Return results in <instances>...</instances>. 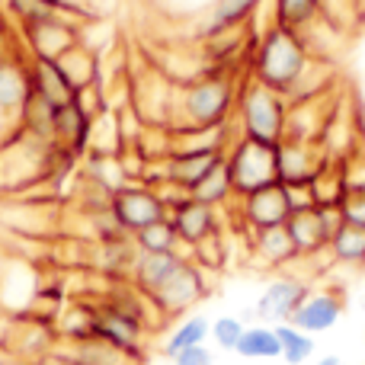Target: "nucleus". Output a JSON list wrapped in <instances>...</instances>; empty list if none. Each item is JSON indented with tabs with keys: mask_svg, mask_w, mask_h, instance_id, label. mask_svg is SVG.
I'll use <instances>...</instances> for the list:
<instances>
[{
	"mask_svg": "<svg viewBox=\"0 0 365 365\" xmlns=\"http://www.w3.org/2000/svg\"><path fill=\"white\" fill-rule=\"evenodd\" d=\"M182 259H186V257H182V250H173V253H141L138 250L128 282H132L135 289L141 292V295L151 298L154 292H158L160 285H164L167 279H170L173 272L180 269Z\"/></svg>",
	"mask_w": 365,
	"mask_h": 365,
	"instance_id": "16",
	"label": "nucleus"
},
{
	"mask_svg": "<svg viewBox=\"0 0 365 365\" xmlns=\"http://www.w3.org/2000/svg\"><path fill=\"white\" fill-rule=\"evenodd\" d=\"M192 199L205 202V205L218 208V212H221V208H227V205H234V202H237V195H234V186H231V173H227L225 160H221V164L215 167V170L208 173V177L192 189Z\"/></svg>",
	"mask_w": 365,
	"mask_h": 365,
	"instance_id": "28",
	"label": "nucleus"
},
{
	"mask_svg": "<svg viewBox=\"0 0 365 365\" xmlns=\"http://www.w3.org/2000/svg\"><path fill=\"white\" fill-rule=\"evenodd\" d=\"M311 285L302 276H276L263 292H259L257 304H253V317L257 324H289L292 314L302 308V302L308 298Z\"/></svg>",
	"mask_w": 365,
	"mask_h": 365,
	"instance_id": "9",
	"label": "nucleus"
},
{
	"mask_svg": "<svg viewBox=\"0 0 365 365\" xmlns=\"http://www.w3.org/2000/svg\"><path fill=\"white\" fill-rule=\"evenodd\" d=\"M327 154L314 141H279L276 148V170L282 186H308L327 164Z\"/></svg>",
	"mask_w": 365,
	"mask_h": 365,
	"instance_id": "11",
	"label": "nucleus"
},
{
	"mask_svg": "<svg viewBox=\"0 0 365 365\" xmlns=\"http://www.w3.org/2000/svg\"><path fill=\"white\" fill-rule=\"evenodd\" d=\"M29 81H32V93L38 100H45L48 106H68L74 103V87L68 83V77L61 74L55 61H38V58H29Z\"/></svg>",
	"mask_w": 365,
	"mask_h": 365,
	"instance_id": "18",
	"label": "nucleus"
},
{
	"mask_svg": "<svg viewBox=\"0 0 365 365\" xmlns=\"http://www.w3.org/2000/svg\"><path fill=\"white\" fill-rule=\"evenodd\" d=\"M244 77H237V71H205L192 81L177 83L170 103V132L234 122L231 115L237 106V90Z\"/></svg>",
	"mask_w": 365,
	"mask_h": 365,
	"instance_id": "1",
	"label": "nucleus"
},
{
	"mask_svg": "<svg viewBox=\"0 0 365 365\" xmlns=\"http://www.w3.org/2000/svg\"><path fill=\"white\" fill-rule=\"evenodd\" d=\"M55 64L61 68V74L68 77V83L74 87V93L96 87V81H100V68H103L100 55H93L90 48H83L81 42H77L64 58H58Z\"/></svg>",
	"mask_w": 365,
	"mask_h": 365,
	"instance_id": "22",
	"label": "nucleus"
},
{
	"mask_svg": "<svg viewBox=\"0 0 365 365\" xmlns=\"http://www.w3.org/2000/svg\"><path fill=\"white\" fill-rule=\"evenodd\" d=\"M340 225H343L340 205H311L292 212L289 221H285V231H289L292 244H295L298 259H311L327 253L330 237H334V231Z\"/></svg>",
	"mask_w": 365,
	"mask_h": 365,
	"instance_id": "5",
	"label": "nucleus"
},
{
	"mask_svg": "<svg viewBox=\"0 0 365 365\" xmlns=\"http://www.w3.org/2000/svg\"><path fill=\"white\" fill-rule=\"evenodd\" d=\"M340 212L346 225L365 227V189H356V192H346L340 202Z\"/></svg>",
	"mask_w": 365,
	"mask_h": 365,
	"instance_id": "32",
	"label": "nucleus"
},
{
	"mask_svg": "<svg viewBox=\"0 0 365 365\" xmlns=\"http://www.w3.org/2000/svg\"><path fill=\"white\" fill-rule=\"evenodd\" d=\"M247 324L240 321V317L234 314H221L212 321V330H208V336H212V343L218 349H227V353H234V346H237V340L244 336Z\"/></svg>",
	"mask_w": 365,
	"mask_h": 365,
	"instance_id": "31",
	"label": "nucleus"
},
{
	"mask_svg": "<svg viewBox=\"0 0 365 365\" xmlns=\"http://www.w3.org/2000/svg\"><path fill=\"white\" fill-rule=\"evenodd\" d=\"M29 93H32L29 61H19V58H0V119H6L13 128H16L19 113H23Z\"/></svg>",
	"mask_w": 365,
	"mask_h": 365,
	"instance_id": "15",
	"label": "nucleus"
},
{
	"mask_svg": "<svg viewBox=\"0 0 365 365\" xmlns=\"http://www.w3.org/2000/svg\"><path fill=\"white\" fill-rule=\"evenodd\" d=\"M308 64H311V51L304 48L302 36L295 29L269 23L250 48L247 77H253L257 83L276 90V93L289 96V90L298 83V77L304 74Z\"/></svg>",
	"mask_w": 365,
	"mask_h": 365,
	"instance_id": "2",
	"label": "nucleus"
},
{
	"mask_svg": "<svg viewBox=\"0 0 365 365\" xmlns=\"http://www.w3.org/2000/svg\"><path fill=\"white\" fill-rule=\"evenodd\" d=\"M32 365H77V362L71 359V356L64 353V349H58V346H55V349H51V353H45L42 359H36Z\"/></svg>",
	"mask_w": 365,
	"mask_h": 365,
	"instance_id": "34",
	"label": "nucleus"
},
{
	"mask_svg": "<svg viewBox=\"0 0 365 365\" xmlns=\"http://www.w3.org/2000/svg\"><path fill=\"white\" fill-rule=\"evenodd\" d=\"M311 365H346L340 359V356H324V359H317V362H311Z\"/></svg>",
	"mask_w": 365,
	"mask_h": 365,
	"instance_id": "35",
	"label": "nucleus"
},
{
	"mask_svg": "<svg viewBox=\"0 0 365 365\" xmlns=\"http://www.w3.org/2000/svg\"><path fill=\"white\" fill-rule=\"evenodd\" d=\"M276 336H279V349L285 359V365H311V356H314L317 343L311 334L298 330L295 324H276Z\"/></svg>",
	"mask_w": 365,
	"mask_h": 365,
	"instance_id": "29",
	"label": "nucleus"
},
{
	"mask_svg": "<svg viewBox=\"0 0 365 365\" xmlns=\"http://www.w3.org/2000/svg\"><path fill=\"white\" fill-rule=\"evenodd\" d=\"M321 19V0H272V23L285 29H308Z\"/></svg>",
	"mask_w": 365,
	"mask_h": 365,
	"instance_id": "27",
	"label": "nucleus"
},
{
	"mask_svg": "<svg viewBox=\"0 0 365 365\" xmlns=\"http://www.w3.org/2000/svg\"><path fill=\"white\" fill-rule=\"evenodd\" d=\"M250 247L257 253V259L269 269H282V266L298 263V250L292 244L285 225L279 227H263V231H250Z\"/></svg>",
	"mask_w": 365,
	"mask_h": 365,
	"instance_id": "20",
	"label": "nucleus"
},
{
	"mask_svg": "<svg viewBox=\"0 0 365 365\" xmlns=\"http://www.w3.org/2000/svg\"><path fill=\"white\" fill-rule=\"evenodd\" d=\"M234 353L240 359H250V362H269V359H279L282 349H279V336H276V327L269 324H253V327L244 330V336L237 340Z\"/></svg>",
	"mask_w": 365,
	"mask_h": 365,
	"instance_id": "24",
	"label": "nucleus"
},
{
	"mask_svg": "<svg viewBox=\"0 0 365 365\" xmlns=\"http://www.w3.org/2000/svg\"><path fill=\"white\" fill-rule=\"evenodd\" d=\"M58 349H64L77 365H138L135 359L122 356L119 349H113L109 343L96 340V336L93 340H81V343H58Z\"/></svg>",
	"mask_w": 365,
	"mask_h": 365,
	"instance_id": "26",
	"label": "nucleus"
},
{
	"mask_svg": "<svg viewBox=\"0 0 365 365\" xmlns=\"http://www.w3.org/2000/svg\"><path fill=\"white\" fill-rule=\"evenodd\" d=\"M109 215H113L115 225H119L125 234H138L141 227L167 218V208L151 186H145V182H125L122 189L113 192Z\"/></svg>",
	"mask_w": 365,
	"mask_h": 365,
	"instance_id": "8",
	"label": "nucleus"
},
{
	"mask_svg": "<svg viewBox=\"0 0 365 365\" xmlns=\"http://www.w3.org/2000/svg\"><path fill=\"white\" fill-rule=\"evenodd\" d=\"M208 330H212V321H208L205 314H186V317H180V324L170 330V334H167L164 349H160V353H164L167 359H177L182 349L205 346Z\"/></svg>",
	"mask_w": 365,
	"mask_h": 365,
	"instance_id": "23",
	"label": "nucleus"
},
{
	"mask_svg": "<svg viewBox=\"0 0 365 365\" xmlns=\"http://www.w3.org/2000/svg\"><path fill=\"white\" fill-rule=\"evenodd\" d=\"M96 340L109 343L113 349H119L122 356L141 362L145 359V340H148V327L132 317L128 311L115 308L113 302L100 298L96 302Z\"/></svg>",
	"mask_w": 365,
	"mask_h": 365,
	"instance_id": "7",
	"label": "nucleus"
},
{
	"mask_svg": "<svg viewBox=\"0 0 365 365\" xmlns=\"http://www.w3.org/2000/svg\"><path fill=\"white\" fill-rule=\"evenodd\" d=\"M173 365H215V356L208 346H192V349H182L177 359H170Z\"/></svg>",
	"mask_w": 365,
	"mask_h": 365,
	"instance_id": "33",
	"label": "nucleus"
},
{
	"mask_svg": "<svg viewBox=\"0 0 365 365\" xmlns=\"http://www.w3.org/2000/svg\"><path fill=\"white\" fill-rule=\"evenodd\" d=\"M55 334L58 343H81L96 336V302H77L64 304L55 317Z\"/></svg>",
	"mask_w": 365,
	"mask_h": 365,
	"instance_id": "21",
	"label": "nucleus"
},
{
	"mask_svg": "<svg viewBox=\"0 0 365 365\" xmlns=\"http://www.w3.org/2000/svg\"><path fill=\"white\" fill-rule=\"evenodd\" d=\"M327 257L343 266H365V227L343 221L327 244Z\"/></svg>",
	"mask_w": 365,
	"mask_h": 365,
	"instance_id": "25",
	"label": "nucleus"
},
{
	"mask_svg": "<svg viewBox=\"0 0 365 365\" xmlns=\"http://www.w3.org/2000/svg\"><path fill=\"white\" fill-rule=\"evenodd\" d=\"M19 38H23L29 58H38V61H58V58H64L81 42L77 23H71V19H64V16L19 26Z\"/></svg>",
	"mask_w": 365,
	"mask_h": 365,
	"instance_id": "10",
	"label": "nucleus"
},
{
	"mask_svg": "<svg viewBox=\"0 0 365 365\" xmlns=\"http://www.w3.org/2000/svg\"><path fill=\"white\" fill-rule=\"evenodd\" d=\"M227 151H173L167 158V173H170L173 182H180L182 189L192 192L215 167L225 160Z\"/></svg>",
	"mask_w": 365,
	"mask_h": 365,
	"instance_id": "17",
	"label": "nucleus"
},
{
	"mask_svg": "<svg viewBox=\"0 0 365 365\" xmlns=\"http://www.w3.org/2000/svg\"><path fill=\"white\" fill-rule=\"evenodd\" d=\"M276 148L279 145H263V141L244 138V135H237V141L227 148L225 167L231 173V186L237 199H247V195L279 182Z\"/></svg>",
	"mask_w": 365,
	"mask_h": 365,
	"instance_id": "4",
	"label": "nucleus"
},
{
	"mask_svg": "<svg viewBox=\"0 0 365 365\" xmlns=\"http://www.w3.org/2000/svg\"><path fill=\"white\" fill-rule=\"evenodd\" d=\"M285 115H289V103L282 93L257 83L253 77L240 81L237 106H234L237 135L263 141V145H279L285 138Z\"/></svg>",
	"mask_w": 365,
	"mask_h": 365,
	"instance_id": "3",
	"label": "nucleus"
},
{
	"mask_svg": "<svg viewBox=\"0 0 365 365\" xmlns=\"http://www.w3.org/2000/svg\"><path fill=\"white\" fill-rule=\"evenodd\" d=\"M205 295H208L205 269H199V266L186 257L180 263V269L151 295V304L158 308L160 321H177V317H186Z\"/></svg>",
	"mask_w": 365,
	"mask_h": 365,
	"instance_id": "6",
	"label": "nucleus"
},
{
	"mask_svg": "<svg viewBox=\"0 0 365 365\" xmlns=\"http://www.w3.org/2000/svg\"><path fill=\"white\" fill-rule=\"evenodd\" d=\"M340 317H343V295L334 289H321V292H308V298H304L302 308L292 314L289 324H295L304 334L317 336V334L334 330Z\"/></svg>",
	"mask_w": 365,
	"mask_h": 365,
	"instance_id": "14",
	"label": "nucleus"
},
{
	"mask_svg": "<svg viewBox=\"0 0 365 365\" xmlns=\"http://www.w3.org/2000/svg\"><path fill=\"white\" fill-rule=\"evenodd\" d=\"M218 215H221L218 208L205 205V202L186 199L182 205L173 208L167 218H170V225H173V231H177L180 244L192 250L195 244H202L205 237H212V234L221 231V218H218Z\"/></svg>",
	"mask_w": 365,
	"mask_h": 365,
	"instance_id": "13",
	"label": "nucleus"
},
{
	"mask_svg": "<svg viewBox=\"0 0 365 365\" xmlns=\"http://www.w3.org/2000/svg\"><path fill=\"white\" fill-rule=\"evenodd\" d=\"M259 4L263 0H215L212 10L199 23V38H208L225 29H237V26H250Z\"/></svg>",
	"mask_w": 365,
	"mask_h": 365,
	"instance_id": "19",
	"label": "nucleus"
},
{
	"mask_svg": "<svg viewBox=\"0 0 365 365\" xmlns=\"http://www.w3.org/2000/svg\"><path fill=\"white\" fill-rule=\"evenodd\" d=\"M237 212H240V225L247 231H263V227H279L289 221L292 215V202H289V189L282 182L259 189V192L237 199Z\"/></svg>",
	"mask_w": 365,
	"mask_h": 365,
	"instance_id": "12",
	"label": "nucleus"
},
{
	"mask_svg": "<svg viewBox=\"0 0 365 365\" xmlns=\"http://www.w3.org/2000/svg\"><path fill=\"white\" fill-rule=\"evenodd\" d=\"M135 247H138L141 253H173V250H182L177 231H173L170 218H160L154 221V225L141 227L138 234H132Z\"/></svg>",
	"mask_w": 365,
	"mask_h": 365,
	"instance_id": "30",
	"label": "nucleus"
}]
</instances>
